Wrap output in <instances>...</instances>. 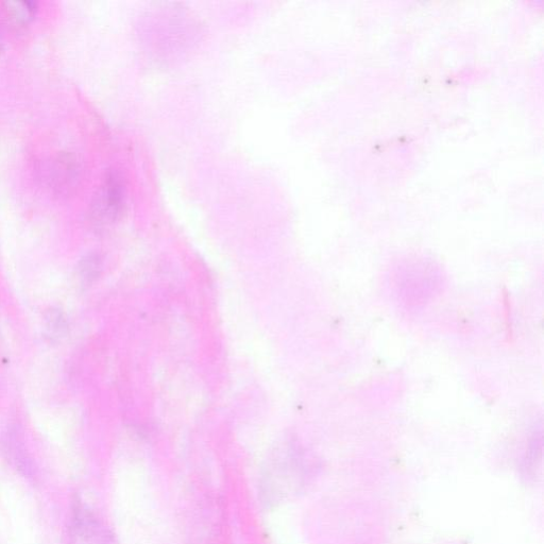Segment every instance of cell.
Here are the masks:
<instances>
[{"instance_id":"6da1fadb","label":"cell","mask_w":544,"mask_h":544,"mask_svg":"<svg viewBox=\"0 0 544 544\" xmlns=\"http://www.w3.org/2000/svg\"><path fill=\"white\" fill-rule=\"evenodd\" d=\"M125 186L118 174L111 172L100 187L92 204V219L97 226H109L118 219L124 208Z\"/></svg>"},{"instance_id":"7a4b0ae2","label":"cell","mask_w":544,"mask_h":544,"mask_svg":"<svg viewBox=\"0 0 544 544\" xmlns=\"http://www.w3.org/2000/svg\"><path fill=\"white\" fill-rule=\"evenodd\" d=\"M4 6L8 19L15 24L29 23L38 10V4L33 2H7Z\"/></svg>"},{"instance_id":"3957f363","label":"cell","mask_w":544,"mask_h":544,"mask_svg":"<svg viewBox=\"0 0 544 544\" xmlns=\"http://www.w3.org/2000/svg\"><path fill=\"white\" fill-rule=\"evenodd\" d=\"M68 331L66 317L59 310L51 309L45 316V334L53 342L63 338Z\"/></svg>"},{"instance_id":"277c9868","label":"cell","mask_w":544,"mask_h":544,"mask_svg":"<svg viewBox=\"0 0 544 544\" xmlns=\"http://www.w3.org/2000/svg\"><path fill=\"white\" fill-rule=\"evenodd\" d=\"M100 262L96 255H89L79 264V276L84 283H91L99 274Z\"/></svg>"},{"instance_id":"5b68a950","label":"cell","mask_w":544,"mask_h":544,"mask_svg":"<svg viewBox=\"0 0 544 544\" xmlns=\"http://www.w3.org/2000/svg\"><path fill=\"white\" fill-rule=\"evenodd\" d=\"M5 41H4V33H3V27L0 25V51L4 49Z\"/></svg>"}]
</instances>
